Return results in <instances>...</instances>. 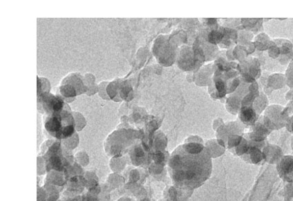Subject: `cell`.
Here are the masks:
<instances>
[{
	"instance_id": "6",
	"label": "cell",
	"mask_w": 293,
	"mask_h": 201,
	"mask_svg": "<svg viewBox=\"0 0 293 201\" xmlns=\"http://www.w3.org/2000/svg\"><path fill=\"white\" fill-rule=\"evenodd\" d=\"M45 108L47 109L48 114L59 112L62 110L63 101L60 97L52 95H46L44 98Z\"/></svg>"
},
{
	"instance_id": "16",
	"label": "cell",
	"mask_w": 293,
	"mask_h": 201,
	"mask_svg": "<svg viewBox=\"0 0 293 201\" xmlns=\"http://www.w3.org/2000/svg\"><path fill=\"white\" fill-rule=\"evenodd\" d=\"M292 148H293V146H292Z\"/></svg>"
},
{
	"instance_id": "11",
	"label": "cell",
	"mask_w": 293,
	"mask_h": 201,
	"mask_svg": "<svg viewBox=\"0 0 293 201\" xmlns=\"http://www.w3.org/2000/svg\"><path fill=\"white\" fill-rule=\"evenodd\" d=\"M242 22L246 28L254 29L257 24H262V19H242Z\"/></svg>"
},
{
	"instance_id": "5",
	"label": "cell",
	"mask_w": 293,
	"mask_h": 201,
	"mask_svg": "<svg viewBox=\"0 0 293 201\" xmlns=\"http://www.w3.org/2000/svg\"><path fill=\"white\" fill-rule=\"evenodd\" d=\"M239 117L244 124L254 126L257 122L259 114L254 110L253 107H244L240 109Z\"/></svg>"
},
{
	"instance_id": "7",
	"label": "cell",
	"mask_w": 293,
	"mask_h": 201,
	"mask_svg": "<svg viewBox=\"0 0 293 201\" xmlns=\"http://www.w3.org/2000/svg\"><path fill=\"white\" fill-rule=\"evenodd\" d=\"M254 44L259 50H269L270 47L273 44V41L271 40L269 35L265 34V33H261V34L257 35V38H255Z\"/></svg>"
},
{
	"instance_id": "3",
	"label": "cell",
	"mask_w": 293,
	"mask_h": 201,
	"mask_svg": "<svg viewBox=\"0 0 293 201\" xmlns=\"http://www.w3.org/2000/svg\"><path fill=\"white\" fill-rule=\"evenodd\" d=\"M237 69L245 83H253L261 75L260 62L256 58L244 59L238 64Z\"/></svg>"
},
{
	"instance_id": "15",
	"label": "cell",
	"mask_w": 293,
	"mask_h": 201,
	"mask_svg": "<svg viewBox=\"0 0 293 201\" xmlns=\"http://www.w3.org/2000/svg\"><path fill=\"white\" fill-rule=\"evenodd\" d=\"M285 56H287V58H290V59H291V60H292L293 59V49H292V52H291V53L290 54H288V55H285ZM286 58H282V60H284V59H286Z\"/></svg>"
},
{
	"instance_id": "14",
	"label": "cell",
	"mask_w": 293,
	"mask_h": 201,
	"mask_svg": "<svg viewBox=\"0 0 293 201\" xmlns=\"http://www.w3.org/2000/svg\"><path fill=\"white\" fill-rule=\"evenodd\" d=\"M286 126L289 131L292 132L293 134V117L290 119V120H288V122H287L286 124Z\"/></svg>"
},
{
	"instance_id": "13",
	"label": "cell",
	"mask_w": 293,
	"mask_h": 201,
	"mask_svg": "<svg viewBox=\"0 0 293 201\" xmlns=\"http://www.w3.org/2000/svg\"><path fill=\"white\" fill-rule=\"evenodd\" d=\"M269 56L273 59L278 58L279 55H281L280 50H279L278 46H277V44H275L274 42H273L272 46L270 47L269 49Z\"/></svg>"
},
{
	"instance_id": "9",
	"label": "cell",
	"mask_w": 293,
	"mask_h": 201,
	"mask_svg": "<svg viewBox=\"0 0 293 201\" xmlns=\"http://www.w3.org/2000/svg\"><path fill=\"white\" fill-rule=\"evenodd\" d=\"M273 42L278 46L281 56L288 55L293 49V45L290 41L285 39H275Z\"/></svg>"
},
{
	"instance_id": "2",
	"label": "cell",
	"mask_w": 293,
	"mask_h": 201,
	"mask_svg": "<svg viewBox=\"0 0 293 201\" xmlns=\"http://www.w3.org/2000/svg\"><path fill=\"white\" fill-rule=\"evenodd\" d=\"M286 109L279 105H271L265 110L263 122L270 130H279L286 126L288 114Z\"/></svg>"
},
{
	"instance_id": "10",
	"label": "cell",
	"mask_w": 293,
	"mask_h": 201,
	"mask_svg": "<svg viewBox=\"0 0 293 201\" xmlns=\"http://www.w3.org/2000/svg\"><path fill=\"white\" fill-rule=\"evenodd\" d=\"M268 104H269V100L267 96L263 93H259V96L254 101L253 107L255 112L258 114H260L267 108Z\"/></svg>"
},
{
	"instance_id": "4",
	"label": "cell",
	"mask_w": 293,
	"mask_h": 201,
	"mask_svg": "<svg viewBox=\"0 0 293 201\" xmlns=\"http://www.w3.org/2000/svg\"><path fill=\"white\" fill-rule=\"evenodd\" d=\"M277 171L281 178L288 182H293V156L281 157L277 163Z\"/></svg>"
},
{
	"instance_id": "12",
	"label": "cell",
	"mask_w": 293,
	"mask_h": 201,
	"mask_svg": "<svg viewBox=\"0 0 293 201\" xmlns=\"http://www.w3.org/2000/svg\"><path fill=\"white\" fill-rule=\"evenodd\" d=\"M285 77H286V84L291 89H293V59L289 63L286 74H285Z\"/></svg>"
},
{
	"instance_id": "8",
	"label": "cell",
	"mask_w": 293,
	"mask_h": 201,
	"mask_svg": "<svg viewBox=\"0 0 293 201\" xmlns=\"http://www.w3.org/2000/svg\"><path fill=\"white\" fill-rule=\"evenodd\" d=\"M286 84V77L281 74H274L271 75L268 79V85L273 90L281 89Z\"/></svg>"
},
{
	"instance_id": "1",
	"label": "cell",
	"mask_w": 293,
	"mask_h": 201,
	"mask_svg": "<svg viewBox=\"0 0 293 201\" xmlns=\"http://www.w3.org/2000/svg\"><path fill=\"white\" fill-rule=\"evenodd\" d=\"M47 131L58 138L68 137L73 133L74 121L73 116L67 110L48 114L45 121Z\"/></svg>"
}]
</instances>
